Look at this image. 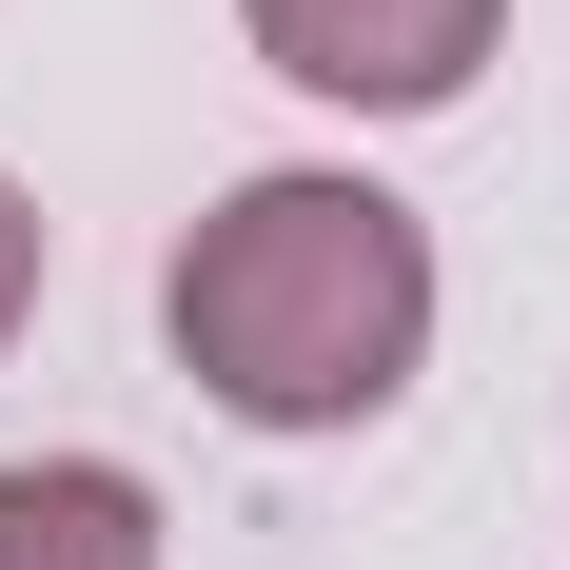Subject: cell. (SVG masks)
Masks as SVG:
<instances>
[{
    "label": "cell",
    "instance_id": "obj_2",
    "mask_svg": "<svg viewBox=\"0 0 570 570\" xmlns=\"http://www.w3.org/2000/svg\"><path fill=\"white\" fill-rule=\"evenodd\" d=\"M236 20H256V59L295 99H335V118H433V99H472V59L512 40V0H236Z\"/></svg>",
    "mask_w": 570,
    "mask_h": 570
},
{
    "label": "cell",
    "instance_id": "obj_4",
    "mask_svg": "<svg viewBox=\"0 0 570 570\" xmlns=\"http://www.w3.org/2000/svg\"><path fill=\"white\" fill-rule=\"evenodd\" d=\"M20 315H40V197L0 177V335H20Z\"/></svg>",
    "mask_w": 570,
    "mask_h": 570
},
{
    "label": "cell",
    "instance_id": "obj_1",
    "mask_svg": "<svg viewBox=\"0 0 570 570\" xmlns=\"http://www.w3.org/2000/svg\"><path fill=\"white\" fill-rule=\"evenodd\" d=\"M158 335H177V374L236 433H374L413 394V354H433V236L374 177L276 158V177H236L217 217L177 236Z\"/></svg>",
    "mask_w": 570,
    "mask_h": 570
},
{
    "label": "cell",
    "instance_id": "obj_3",
    "mask_svg": "<svg viewBox=\"0 0 570 570\" xmlns=\"http://www.w3.org/2000/svg\"><path fill=\"white\" fill-rule=\"evenodd\" d=\"M0 570H158V492L118 453H20L0 472Z\"/></svg>",
    "mask_w": 570,
    "mask_h": 570
}]
</instances>
